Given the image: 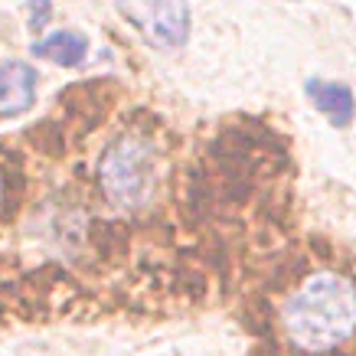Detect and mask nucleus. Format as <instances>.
I'll list each match as a JSON object with an SVG mask.
<instances>
[{
    "mask_svg": "<svg viewBox=\"0 0 356 356\" xmlns=\"http://www.w3.org/2000/svg\"><path fill=\"white\" fill-rule=\"evenodd\" d=\"M284 334L304 353H324L356 334V288L340 275H314L281 311Z\"/></svg>",
    "mask_w": 356,
    "mask_h": 356,
    "instance_id": "1",
    "label": "nucleus"
},
{
    "mask_svg": "<svg viewBox=\"0 0 356 356\" xmlns=\"http://www.w3.org/2000/svg\"><path fill=\"white\" fill-rule=\"evenodd\" d=\"M157 180L154 144L140 134H121L105 147L98 161V186L115 209L134 213L147 206Z\"/></svg>",
    "mask_w": 356,
    "mask_h": 356,
    "instance_id": "2",
    "label": "nucleus"
},
{
    "mask_svg": "<svg viewBox=\"0 0 356 356\" xmlns=\"http://www.w3.org/2000/svg\"><path fill=\"white\" fill-rule=\"evenodd\" d=\"M115 7L154 49H180L190 36L186 0H115Z\"/></svg>",
    "mask_w": 356,
    "mask_h": 356,
    "instance_id": "3",
    "label": "nucleus"
},
{
    "mask_svg": "<svg viewBox=\"0 0 356 356\" xmlns=\"http://www.w3.org/2000/svg\"><path fill=\"white\" fill-rule=\"evenodd\" d=\"M36 69L30 63H3L0 65V118H13L33 108L36 102Z\"/></svg>",
    "mask_w": 356,
    "mask_h": 356,
    "instance_id": "4",
    "label": "nucleus"
},
{
    "mask_svg": "<svg viewBox=\"0 0 356 356\" xmlns=\"http://www.w3.org/2000/svg\"><path fill=\"white\" fill-rule=\"evenodd\" d=\"M307 95L311 102L317 105V111H324V118L334 124V128H346L353 121V111H356V98L353 92L340 82H317L311 79L307 82Z\"/></svg>",
    "mask_w": 356,
    "mask_h": 356,
    "instance_id": "5",
    "label": "nucleus"
},
{
    "mask_svg": "<svg viewBox=\"0 0 356 356\" xmlns=\"http://www.w3.org/2000/svg\"><path fill=\"white\" fill-rule=\"evenodd\" d=\"M30 53L36 59H49L56 65H79L88 53V40L76 30H59V33H49L40 43H33Z\"/></svg>",
    "mask_w": 356,
    "mask_h": 356,
    "instance_id": "6",
    "label": "nucleus"
},
{
    "mask_svg": "<svg viewBox=\"0 0 356 356\" xmlns=\"http://www.w3.org/2000/svg\"><path fill=\"white\" fill-rule=\"evenodd\" d=\"M0 200H3V186H0Z\"/></svg>",
    "mask_w": 356,
    "mask_h": 356,
    "instance_id": "7",
    "label": "nucleus"
}]
</instances>
